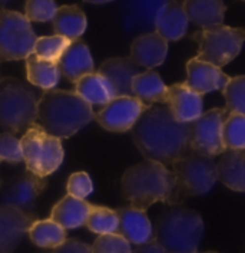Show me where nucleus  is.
<instances>
[{"mask_svg":"<svg viewBox=\"0 0 245 253\" xmlns=\"http://www.w3.org/2000/svg\"><path fill=\"white\" fill-rule=\"evenodd\" d=\"M131 132L139 153L164 166H172L189 150L188 124L178 121L167 105L146 107Z\"/></svg>","mask_w":245,"mask_h":253,"instance_id":"1","label":"nucleus"},{"mask_svg":"<svg viewBox=\"0 0 245 253\" xmlns=\"http://www.w3.org/2000/svg\"><path fill=\"white\" fill-rule=\"evenodd\" d=\"M122 196L129 205L145 210L155 203L179 205L182 197L176 187L174 173L167 166L153 161L143 160L131 166L121 180Z\"/></svg>","mask_w":245,"mask_h":253,"instance_id":"2","label":"nucleus"},{"mask_svg":"<svg viewBox=\"0 0 245 253\" xmlns=\"http://www.w3.org/2000/svg\"><path fill=\"white\" fill-rule=\"evenodd\" d=\"M95 118L92 107L75 91L47 89L37 102L39 126L47 134L65 140L70 138Z\"/></svg>","mask_w":245,"mask_h":253,"instance_id":"3","label":"nucleus"},{"mask_svg":"<svg viewBox=\"0 0 245 253\" xmlns=\"http://www.w3.org/2000/svg\"><path fill=\"white\" fill-rule=\"evenodd\" d=\"M204 235V220L198 211L182 203L168 205L158 216L153 240L165 253H195Z\"/></svg>","mask_w":245,"mask_h":253,"instance_id":"4","label":"nucleus"},{"mask_svg":"<svg viewBox=\"0 0 245 253\" xmlns=\"http://www.w3.org/2000/svg\"><path fill=\"white\" fill-rule=\"evenodd\" d=\"M37 95L22 79H0V126L10 134L25 132L36 123Z\"/></svg>","mask_w":245,"mask_h":253,"instance_id":"5","label":"nucleus"},{"mask_svg":"<svg viewBox=\"0 0 245 253\" xmlns=\"http://www.w3.org/2000/svg\"><path fill=\"white\" fill-rule=\"evenodd\" d=\"M20 148L26 170L43 178L55 173L65 158L62 140L47 134L36 123L23 132Z\"/></svg>","mask_w":245,"mask_h":253,"instance_id":"6","label":"nucleus"},{"mask_svg":"<svg viewBox=\"0 0 245 253\" xmlns=\"http://www.w3.org/2000/svg\"><path fill=\"white\" fill-rule=\"evenodd\" d=\"M171 171L174 173L182 200L192 196L207 194L218 181L214 158L191 148L172 164Z\"/></svg>","mask_w":245,"mask_h":253,"instance_id":"7","label":"nucleus"},{"mask_svg":"<svg viewBox=\"0 0 245 253\" xmlns=\"http://www.w3.org/2000/svg\"><path fill=\"white\" fill-rule=\"evenodd\" d=\"M245 32L241 28L218 25L195 32L192 39L198 43V59L222 68L234 61L244 43Z\"/></svg>","mask_w":245,"mask_h":253,"instance_id":"8","label":"nucleus"},{"mask_svg":"<svg viewBox=\"0 0 245 253\" xmlns=\"http://www.w3.org/2000/svg\"><path fill=\"white\" fill-rule=\"evenodd\" d=\"M36 35L23 13L0 10V62L26 59L33 53Z\"/></svg>","mask_w":245,"mask_h":253,"instance_id":"9","label":"nucleus"},{"mask_svg":"<svg viewBox=\"0 0 245 253\" xmlns=\"http://www.w3.org/2000/svg\"><path fill=\"white\" fill-rule=\"evenodd\" d=\"M227 114V110L212 108L188 123L189 148L212 158L222 154L225 150L222 142V123Z\"/></svg>","mask_w":245,"mask_h":253,"instance_id":"10","label":"nucleus"},{"mask_svg":"<svg viewBox=\"0 0 245 253\" xmlns=\"http://www.w3.org/2000/svg\"><path fill=\"white\" fill-rule=\"evenodd\" d=\"M145 108L146 105L132 95L115 96L104 105L93 120H96L98 124L106 131L126 132L132 129Z\"/></svg>","mask_w":245,"mask_h":253,"instance_id":"11","label":"nucleus"},{"mask_svg":"<svg viewBox=\"0 0 245 253\" xmlns=\"http://www.w3.org/2000/svg\"><path fill=\"white\" fill-rule=\"evenodd\" d=\"M47 180L31 173L29 170L10 178L0 194V203L13 206L25 211H32L36 199L45 191Z\"/></svg>","mask_w":245,"mask_h":253,"instance_id":"12","label":"nucleus"},{"mask_svg":"<svg viewBox=\"0 0 245 253\" xmlns=\"http://www.w3.org/2000/svg\"><path fill=\"white\" fill-rule=\"evenodd\" d=\"M35 220L32 211L0 205V253H15Z\"/></svg>","mask_w":245,"mask_h":253,"instance_id":"13","label":"nucleus"},{"mask_svg":"<svg viewBox=\"0 0 245 253\" xmlns=\"http://www.w3.org/2000/svg\"><path fill=\"white\" fill-rule=\"evenodd\" d=\"M231 77L222 72L221 68L192 58L186 62V81L185 84L199 95L222 91Z\"/></svg>","mask_w":245,"mask_h":253,"instance_id":"14","label":"nucleus"},{"mask_svg":"<svg viewBox=\"0 0 245 253\" xmlns=\"http://www.w3.org/2000/svg\"><path fill=\"white\" fill-rule=\"evenodd\" d=\"M118 235L132 245H142L153 239V227L145 210L134 206H123L116 210Z\"/></svg>","mask_w":245,"mask_h":253,"instance_id":"15","label":"nucleus"},{"mask_svg":"<svg viewBox=\"0 0 245 253\" xmlns=\"http://www.w3.org/2000/svg\"><path fill=\"white\" fill-rule=\"evenodd\" d=\"M167 107L178 121L188 124L204 112V101L202 95L192 91L185 82H178L168 86Z\"/></svg>","mask_w":245,"mask_h":253,"instance_id":"16","label":"nucleus"},{"mask_svg":"<svg viewBox=\"0 0 245 253\" xmlns=\"http://www.w3.org/2000/svg\"><path fill=\"white\" fill-rule=\"evenodd\" d=\"M109 82L116 96L132 95V81L139 74V66L129 56L109 58L98 69Z\"/></svg>","mask_w":245,"mask_h":253,"instance_id":"17","label":"nucleus"},{"mask_svg":"<svg viewBox=\"0 0 245 253\" xmlns=\"http://www.w3.org/2000/svg\"><path fill=\"white\" fill-rule=\"evenodd\" d=\"M168 42L156 32L139 35L131 43V59L138 66L153 69L165 62Z\"/></svg>","mask_w":245,"mask_h":253,"instance_id":"18","label":"nucleus"},{"mask_svg":"<svg viewBox=\"0 0 245 253\" xmlns=\"http://www.w3.org/2000/svg\"><path fill=\"white\" fill-rule=\"evenodd\" d=\"M58 68L61 75L70 82H76L79 78L95 72V63L89 46L80 39L72 41L58 61Z\"/></svg>","mask_w":245,"mask_h":253,"instance_id":"19","label":"nucleus"},{"mask_svg":"<svg viewBox=\"0 0 245 253\" xmlns=\"http://www.w3.org/2000/svg\"><path fill=\"white\" fill-rule=\"evenodd\" d=\"M188 23L181 1L169 0L156 10L155 15V32L167 42L182 39L188 31Z\"/></svg>","mask_w":245,"mask_h":253,"instance_id":"20","label":"nucleus"},{"mask_svg":"<svg viewBox=\"0 0 245 253\" xmlns=\"http://www.w3.org/2000/svg\"><path fill=\"white\" fill-rule=\"evenodd\" d=\"M216 166V178L230 190L245 191V150H224Z\"/></svg>","mask_w":245,"mask_h":253,"instance_id":"21","label":"nucleus"},{"mask_svg":"<svg viewBox=\"0 0 245 253\" xmlns=\"http://www.w3.org/2000/svg\"><path fill=\"white\" fill-rule=\"evenodd\" d=\"M182 7L188 22L201 29L224 25L227 12L224 0H182Z\"/></svg>","mask_w":245,"mask_h":253,"instance_id":"22","label":"nucleus"},{"mask_svg":"<svg viewBox=\"0 0 245 253\" xmlns=\"http://www.w3.org/2000/svg\"><path fill=\"white\" fill-rule=\"evenodd\" d=\"M132 96L138 98L146 107L167 105L168 86L158 72L148 69L146 72H139L132 81Z\"/></svg>","mask_w":245,"mask_h":253,"instance_id":"23","label":"nucleus"},{"mask_svg":"<svg viewBox=\"0 0 245 253\" xmlns=\"http://www.w3.org/2000/svg\"><path fill=\"white\" fill-rule=\"evenodd\" d=\"M92 205L86 200L76 199L72 196H65L50 210V217L55 223L66 229H77L85 226Z\"/></svg>","mask_w":245,"mask_h":253,"instance_id":"24","label":"nucleus"},{"mask_svg":"<svg viewBox=\"0 0 245 253\" xmlns=\"http://www.w3.org/2000/svg\"><path fill=\"white\" fill-rule=\"evenodd\" d=\"M52 25L55 35L63 36L69 41H77L88 28V19L79 6L65 4L56 9Z\"/></svg>","mask_w":245,"mask_h":253,"instance_id":"25","label":"nucleus"},{"mask_svg":"<svg viewBox=\"0 0 245 253\" xmlns=\"http://www.w3.org/2000/svg\"><path fill=\"white\" fill-rule=\"evenodd\" d=\"M73 84H75V92L91 107L93 105L104 107L116 96L109 82L98 72L88 74Z\"/></svg>","mask_w":245,"mask_h":253,"instance_id":"26","label":"nucleus"},{"mask_svg":"<svg viewBox=\"0 0 245 253\" xmlns=\"http://www.w3.org/2000/svg\"><path fill=\"white\" fill-rule=\"evenodd\" d=\"M25 61H26V79L31 85L47 91V89H53L59 84L61 72L58 68V62L42 59L35 53L29 55Z\"/></svg>","mask_w":245,"mask_h":253,"instance_id":"27","label":"nucleus"},{"mask_svg":"<svg viewBox=\"0 0 245 253\" xmlns=\"http://www.w3.org/2000/svg\"><path fill=\"white\" fill-rule=\"evenodd\" d=\"M33 245L45 249H55L66 240V230L52 219L35 220L28 230Z\"/></svg>","mask_w":245,"mask_h":253,"instance_id":"28","label":"nucleus"},{"mask_svg":"<svg viewBox=\"0 0 245 253\" xmlns=\"http://www.w3.org/2000/svg\"><path fill=\"white\" fill-rule=\"evenodd\" d=\"M86 227L95 235L118 233V214L116 210L105 206L92 205L86 219Z\"/></svg>","mask_w":245,"mask_h":253,"instance_id":"29","label":"nucleus"},{"mask_svg":"<svg viewBox=\"0 0 245 253\" xmlns=\"http://www.w3.org/2000/svg\"><path fill=\"white\" fill-rule=\"evenodd\" d=\"M225 150H245V115L228 112L222 123Z\"/></svg>","mask_w":245,"mask_h":253,"instance_id":"30","label":"nucleus"},{"mask_svg":"<svg viewBox=\"0 0 245 253\" xmlns=\"http://www.w3.org/2000/svg\"><path fill=\"white\" fill-rule=\"evenodd\" d=\"M70 43H72V41L59 36V35L40 36V38H36L33 53L42 59H46L50 62H58Z\"/></svg>","mask_w":245,"mask_h":253,"instance_id":"31","label":"nucleus"},{"mask_svg":"<svg viewBox=\"0 0 245 253\" xmlns=\"http://www.w3.org/2000/svg\"><path fill=\"white\" fill-rule=\"evenodd\" d=\"M222 94L227 102L228 112L243 114L245 115V77L238 75L235 78H230L228 84L224 86Z\"/></svg>","mask_w":245,"mask_h":253,"instance_id":"32","label":"nucleus"},{"mask_svg":"<svg viewBox=\"0 0 245 253\" xmlns=\"http://www.w3.org/2000/svg\"><path fill=\"white\" fill-rule=\"evenodd\" d=\"M56 9V0H26L23 15L29 22L45 23L53 19Z\"/></svg>","mask_w":245,"mask_h":253,"instance_id":"33","label":"nucleus"},{"mask_svg":"<svg viewBox=\"0 0 245 253\" xmlns=\"http://www.w3.org/2000/svg\"><path fill=\"white\" fill-rule=\"evenodd\" d=\"M92 253H132L131 243L118 233L99 235L91 246Z\"/></svg>","mask_w":245,"mask_h":253,"instance_id":"34","label":"nucleus"},{"mask_svg":"<svg viewBox=\"0 0 245 253\" xmlns=\"http://www.w3.org/2000/svg\"><path fill=\"white\" fill-rule=\"evenodd\" d=\"M66 190L69 196L85 200L88 196H91L93 193V183L91 175L85 171L73 173L68 178Z\"/></svg>","mask_w":245,"mask_h":253,"instance_id":"35","label":"nucleus"},{"mask_svg":"<svg viewBox=\"0 0 245 253\" xmlns=\"http://www.w3.org/2000/svg\"><path fill=\"white\" fill-rule=\"evenodd\" d=\"M1 161H7V163L23 161L20 140L10 132L0 134V163Z\"/></svg>","mask_w":245,"mask_h":253,"instance_id":"36","label":"nucleus"},{"mask_svg":"<svg viewBox=\"0 0 245 253\" xmlns=\"http://www.w3.org/2000/svg\"><path fill=\"white\" fill-rule=\"evenodd\" d=\"M53 253H92L91 246L76 240V239H66L62 245L53 249Z\"/></svg>","mask_w":245,"mask_h":253,"instance_id":"37","label":"nucleus"},{"mask_svg":"<svg viewBox=\"0 0 245 253\" xmlns=\"http://www.w3.org/2000/svg\"><path fill=\"white\" fill-rule=\"evenodd\" d=\"M132 253H165V251L158 245L156 240H149L146 243H142V245H138Z\"/></svg>","mask_w":245,"mask_h":253,"instance_id":"38","label":"nucleus"},{"mask_svg":"<svg viewBox=\"0 0 245 253\" xmlns=\"http://www.w3.org/2000/svg\"><path fill=\"white\" fill-rule=\"evenodd\" d=\"M86 3H92V4H105V3H110L113 0H85Z\"/></svg>","mask_w":245,"mask_h":253,"instance_id":"39","label":"nucleus"},{"mask_svg":"<svg viewBox=\"0 0 245 253\" xmlns=\"http://www.w3.org/2000/svg\"><path fill=\"white\" fill-rule=\"evenodd\" d=\"M9 1H10V0H0V7H1V6H4V4H7Z\"/></svg>","mask_w":245,"mask_h":253,"instance_id":"40","label":"nucleus"},{"mask_svg":"<svg viewBox=\"0 0 245 253\" xmlns=\"http://www.w3.org/2000/svg\"><path fill=\"white\" fill-rule=\"evenodd\" d=\"M195 253H218V252H214V251H208V252H195Z\"/></svg>","mask_w":245,"mask_h":253,"instance_id":"41","label":"nucleus"},{"mask_svg":"<svg viewBox=\"0 0 245 253\" xmlns=\"http://www.w3.org/2000/svg\"><path fill=\"white\" fill-rule=\"evenodd\" d=\"M175 1H181V3H182V0H175Z\"/></svg>","mask_w":245,"mask_h":253,"instance_id":"42","label":"nucleus"},{"mask_svg":"<svg viewBox=\"0 0 245 253\" xmlns=\"http://www.w3.org/2000/svg\"><path fill=\"white\" fill-rule=\"evenodd\" d=\"M0 79H1V74H0Z\"/></svg>","mask_w":245,"mask_h":253,"instance_id":"43","label":"nucleus"}]
</instances>
